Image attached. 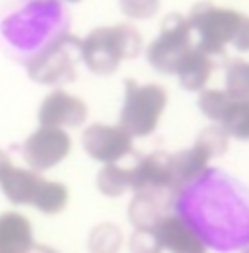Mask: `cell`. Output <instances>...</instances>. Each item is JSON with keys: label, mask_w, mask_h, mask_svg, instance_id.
Wrapping results in <instances>:
<instances>
[{"label": "cell", "mask_w": 249, "mask_h": 253, "mask_svg": "<svg viewBox=\"0 0 249 253\" xmlns=\"http://www.w3.org/2000/svg\"><path fill=\"white\" fill-rule=\"evenodd\" d=\"M142 51L138 30L130 24L97 28L80 43V57L93 74H113L123 59H134Z\"/></svg>", "instance_id": "1"}, {"label": "cell", "mask_w": 249, "mask_h": 253, "mask_svg": "<svg viewBox=\"0 0 249 253\" xmlns=\"http://www.w3.org/2000/svg\"><path fill=\"white\" fill-rule=\"evenodd\" d=\"M242 20L244 14L228 8H218L208 0L197 2L187 18L191 32L199 33V43L195 47L212 59L224 57V47L232 43Z\"/></svg>", "instance_id": "2"}, {"label": "cell", "mask_w": 249, "mask_h": 253, "mask_svg": "<svg viewBox=\"0 0 249 253\" xmlns=\"http://www.w3.org/2000/svg\"><path fill=\"white\" fill-rule=\"evenodd\" d=\"M166 103L167 94L162 86H138L134 80H124V101L119 117V126L130 138L148 136L160 123Z\"/></svg>", "instance_id": "3"}, {"label": "cell", "mask_w": 249, "mask_h": 253, "mask_svg": "<svg viewBox=\"0 0 249 253\" xmlns=\"http://www.w3.org/2000/svg\"><path fill=\"white\" fill-rule=\"evenodd\" d=\"M80 39L61 33L45 49H41L30 63L28 74L37 84L59 86L76 78V63L80 59Z\"/></svg>", "instance_id": "4"}, {"label": "cell", "mask_w": 249, "mask_h": 253, "mask_svg": "<svg viewBox=\"0 0 249 253\" xmlns=\"http://www.w3.org/2000/svg\"><path fill=\"white\" fill-rule=\"evenodd\" d=\"M193 49L191 26L185 16L169 14L162 22V32L146 51L148 63L162 74H175L177 66Z\"/></svg>", "instance_id": "5"}, {"label": "cell", "mask_w": 249, "mask_h": 253, "mask_svg": "<svg viewBox=\"0 0 249 253\" xmlns=\"http://www.w3.org/2000/svg\"><path fill=\"white\" fill-rule=\"evenodd\" d=\"M72 140L66 130L39 126L24 142V160L33 171H45L68 156Z\"/></svg>", "instance_id": "6"}, {"label": "cell", "mask_w": 249, "mask_h": 253, "mask_svg": "<svg viewBox=\"0 0 249 253\" xmlns=\"http://www.w3.org/2000/svg\"><path fill=\"white\" fill-rule=\"evenodd\" d=\"M82 146L90 158L115 164L132 152V138L121 126L92 125L82 134Z\"/></svg>", "instance_id": "7"}, {"label": "cell", "mask_w": 249, "mask_h": 253, "mask_svg": "<svg viewBox=\"0 0 249 253\" xmlns=\"http://www.w3.org/2000/svg\"><path fill=\"white\" fill-rule=\"evenodd\" d=\"M37 117L41 126H51V128L80 126L88 117V107L82 99L62 90H55L43 99Z\"/></svg>", "instance_id": "8"}, {"label": "cell", "mask_w": 249, "mask_h": 253, "mask_svg": "<svg viewBox=\"0 0 249 253\" xmlns=\"http://www.w3.org/2000/svg\"><path fill=\"white\" fill-rule=\"evenodd\" d=\"M154 234L162 250L169 253H207L201 236L177 214H164L154 224Z\"/></svg>", "instance_id": "9"}, {"label": "cell", "mask_w": 249, "mask_h": 253, "mask_svg": "<svg viewBox=\"0 0 249 253\" xmlns=\"http://www.w3.org/2000/svg\"><path fill=\"white\" fill-rule=\"evenodd\" d=\"M130 189L132 191H171V154L152 152L136 160L130 168Z\"/></svg>", "instance_id": "10"}, {"label": "cell", "mask_w": 249, "mask_h": 253, "mask_svg": "<svg viewBox=\"0 0 249 253\" xmlns=\"http://www.w3.org/2000/svg\"><path fill=\"white\" fill-rule=\"evenodd\" d=\"M41 181L43 177H39L35 171L16 168L10 162L0 168V189L14 205H30Z\"/></svg>", "instance_id": "11"}, {"label": "cell", "mask_w": 249, "mask_h": 253, "mask_svg": "<svg viewBox=\"0 0 249 253\" xmlns=\"http://www.w3.org/2000/svg\"><path fill=\"white\" fill-rule=\"evenodd\" d=\"M210 154L199 144L195 142V146H191L189 150H181L177 154L171 156V183L173 189H181L189 181L197 179L208 166Z\"/></svg>", "instance_id": "12"}, {"label": "cell", "mask_w": 249, "mask_h": 253, "mask_svg": "<svg viewBox=\"0 0 249 253\" xmlns=\"http://www.w3.org/2000/svg\"><path fill=\"white\" fill-rule=\"evenodd\" d=\"M33 246V230L30 220L20 212H6L0 216V250L26 253Z\"/></svg>", "instance_id": "13"}, {"label": "cell", "mask_w": 249, "mask_h": 253, "mask_svg": "<svg viewBox=\"0 0 249 253\" xmlns=\"http://www.w3.org/2000/svg\"><path fill=\"white\" fill-rule=\"evenodd\" d=\"M212 68H214V59L203 53L201 49L193 47L189 55L181 61V64L177 66L175 74L179 76L181 88H185L189 92H201L205 90V84L208 82Z\"/></svg>", "instance_id": "14"}, {"label": "cell", "mask_w": 249, "mask_h": 253, "mask_svg": "<svg viewBox=\"0 0 249 253\" xmlns=\"http://www.w3.org/2000/svg\"><path fill=\"white\" fill-rule=\"evenodd\" d=\"M167 191H138V195L132 199L128 216L136 228H154V224L164 216L166 207V195Z\"/></svg>", "instance_id": "15"}, {"label": "cell", "mask_w": 249, "mask_h": 253, "mask_svg": "<svg viewBox=\"0 0 249 253\" xmlns=\"http://www.w3.org/2000/svg\"><path fill=\"white\" fill-rule=\"evenodd\" d=\"M68 203V189L57 181H41L31 205L43 214H59Z\"/></svg>", "instance_id": "16"}, {"label": "cell", "mask_w": 249, "mask_h": 253, "mask_svg": "<svg viewBox=\"0 0 249 253\" xmlns=\"http://www.w3.org/2000/svg\"><path fill=\"white\" fill-rule=\"evenodd\" d=\"M97 189L107 197H119L130 189V168L115 164H105L97 173Z\"/></svg>", "instance_id": "17"}, {"label": "cell", "mask_w": 249, "mask_h": 253, "mask_svg": "<svg viewBox=\"0 0 249 253\" xmlns=\"http://www.w3.org/2000/svg\"><path fill=\"white\" fill-rule=\"evenodd\" d=\"M220 125L228 132V136H234L238 140H249V97L234 99Z\"/></svg>", "instance_id": "18"}, {"label": "cell", "mask_w": 249, "mask_h": 253, "mask_svg": "<svg viewBox=\"0 0 249 253\" xmlns=\"http://www.w3.org/2000/svg\"><path fill=\"white\" fill-rule=\"evenodd\" d=\"M226 94L232 99L249 97V63L244 59L230 61L226 66Z\"/></svg>", "instance_id": "19"}, {"label": "cell", "mask_w": 249, "mask_h": 253, "mask_svg": "<svg viewBox=\"0 0 249 253\" xmlns=\"http://www.w3.org/2000/svg\"><path fill=\"white\" fill-rule=\"evenodd\" d=\"M232 101H234V99L226 94V90H201V95H199V109H201L203 115L208 117L210 121L220 123V121L224 119V115L228 113Z\"/></svg>", "instance_id": "20"}, {"label": "cell", "mask_w": 249, "mask_h": 253, "mask_svg": "<svg viewBox=\"0 0 249 253\" xmlns=\"http://www.w3.org/2000/svg\"><path fill=\"white\" fill-rule=\"evenodd\" d=\"M121 232L113 224H101L97 226L90 236V252L92 253H117L121 248Z\"/></svg>", "instance_id": "21"}, {"label": "cell", "mask_w": 249, "mask_h": 253, "mask_svg": "<svg viewBox=\"0 0 249 253\" xmlns=\"http://www.w3.org/2000/svg\"><path fill=\"white\" fill-rule=\"evenodd\" d=\"M197 142L210 154V158H214L228 150V132L222 128V125H212L199 134Z\"/></svg>", "instance_id": "22"}, {"label": "cell", "mask_w": 249, "mask_h": 253, "mask_svg": "<svg viewBox=\"0 0 249 253\" xmlns=\"http://www.w3.org/2000/svg\"><path fill=\"white\" fill-rule=\"evenodd\" d=\"M119 6L126 18L148 20L158 12L160 0H119Z\"/></svg>", "instance_id": "23"}, {"label": "cell", "mask_w": 249, "mask_h": 253, "mask_svg": "<svg viewBox=\"0 0 249 253\" xmlns=\"http://www.w3.org/2000/svg\"><path fill=\"white\" fill-rule=\"evenodd\" d=\"M130 252L132 253H162V246L156 238L152 228H136L130 238Z\"/></svg>", "instance_id": "24"}, {"label": "cell", "mask_w": 249, "mask_h": 253, "mask_svg": "<svg viewBox=\"0 0 249 253\" xmlns=\"http://www.w3.org/2000/svg\"><path fill=\"white\" fill-rule=\"evenodd\" d=\"M232 45L238 49V51H249V18L244 16L238 32L232 39Z\"/></svg>", "instance_id": "25"}, {"label": "cell", "mask_w": 249, "mask_h": 253, "mask_svg": "<svg viewBox=\"0 0 249 253\" xmlns=\"http://www.w3.org/2000/svg\"><path fill=\"white\" fill-rule=\"evenodd\" d=\"M26 253H57V252H53L51 248H45V246H31L30 252Z\"/></svg>", "instance_id": "26"}, {"label": "cell", "mask_w": 249, "mask_h": 253, "mask_svg": "<svg viewBox=\"0 0 249 253\" xmlns=\"http://www.w3.org/2000/svg\"><path fill=\"white\" fill-rule=\"evenodd\" d=\"M6 162H10V160L6 158V154H4V152H2V150H0V168H2V166H4V164H6Z\"/></svg>", "instance_id": "27"}, {"label": "cell", "mask_w": 249, "mask_h": 253, "mask_svg": "<svg viewBox=\"0 0 249 253\" xmlns=\"http://www.w3.org/2000/svg\"><path fill=\"white\" fill-rule=\"evenodd\" d=\"M66 2H80V0H66Z\"/></svg>", "instance_id": "28"}, {"label": "cell", "mask_w": 249, "mask_h": 253, "mask_svg": "<svg viewBox=\"0 0 249 253\" xmlns=\"http://www.w3.org/2000/svg\"><path fill=\"white\" fill-rule=\"evenodd\" d=\"M0 253H12V252H4V250H0Z\"/></svg>", "instance_id": "29"}, {"label": "cell", "mask_w": 249, "mask_h": 253, "mask_svg": "<svg viewBox=\"0 0 249 253\" xmlns=\"http://www.w3.org/2000/svg\"><path fill=\"white\" fill-rule=\"evenodd\" d=\"M244 253H249V248H248V250H246V252H244Z\"/></svg>", "instance_id": "30"}]
</instances>
